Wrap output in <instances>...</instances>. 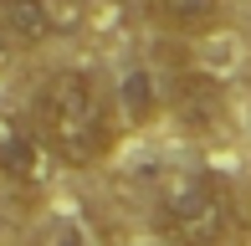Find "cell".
<instances>
[{"label":"cell","mask_w":251,"mask_h":246,"mask_svg":"<svg viewBox=\"0 0 251 246\" xmlns=\"http://www.w3.org/2000/svg\"><path fill=\"white\" fill-rule=\"evenodd\" d=\"M113 103L93 72H56L36 93V139L72 170H87L113 149Z\"/></svg>","instance_id":"6da1fadb"},{"label":"cell","mask_w":251,"mask_h":246,"mask_svg":"<svg viewBox=\"0 0 251 246\" xmlns=\"http://www.w3.org/2000/svg\"><path fill=\"white\" fill-rule=\"evenodd\" d=\"M159 221L179 246H221L226 231H231V200L215 180L190 174V180H175L164 190Z\"/></svg>","instance_id":"7a4b0ae2"},{"label":"cell","mask_w":251,"mask_h":246,"mask_svg":"<svg viewBox=\"0 0 251 246\" xmlns=\"http://www.w3.org/2000/svg\"><path fill=\"white\" fill-rule=\"evenodd\" d=\"M56 16H51V0H0V36L10 47H41L51 41Z\"/></svg>","instance_id":"3957f363"},{"label":"cell","mask_w":251,"mask_h":246,"mask_svg":"<svg viewBox=\"0 0 251 246\" xmlns=\"http://www.w3.org/2000/svg\"><path fill=\"white\" fill-rule=\"evenodd\" d=\"M144 10L169 36H200L221 21V0H144Z\"/></svg>","instance_id":"277c9868"},{"label":"cell","mask_w":251,"mask_h":246,"mask_svg":"<svg viewBox=\"0 0 251 246\" xmlns=\"http://www.w3.org/2000/svg\"><path fill=\"white\" fill-rule=\"evenodd\" d=\"M47 144L36 139V128H5L0 123V170L16 174V180H41V164H47Z\"/></svg>","instance_id":"5b68a950"},{"label":"cell","mask_w":251,"mask_h":246,"mask_svg":"<svg viewBox=\"0 0 251 246\" xmlns=\"http://www.w3.org/2000/svg\"><path fill=\"white\" fill-rule=\"evenodd\" d=\"M118 108L128 113L133 123H144L159 108V93H154V77L149 72H128L123 77V87H118Z\"/></svg>","instance_id":"8992f818"},{"label":"cell","mask_w":251,"mask_h":246,"mask_svg":"<svg viewBox=\"0 0 251 246\" xmlns=\"http://www.w3.org/2000/svg\"><path fill=\"white\" fill-rule=\"evenodd\" d=\"M5 51H10V41H5V36H0V57H5Z\"/></svg>","instance_id":"52a82bcc"}]
</instances>
